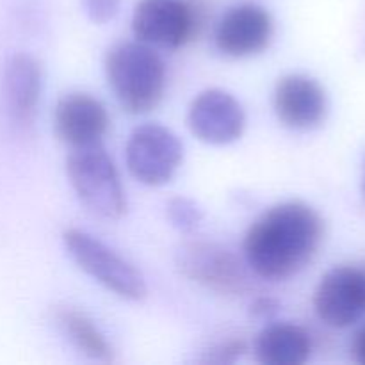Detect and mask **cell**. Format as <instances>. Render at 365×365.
<instances>
[{
    "label": "cell",
    "instance_id": "obj_1",
    "mask_svg": "<svg viewBox=\"0 0 365 365\" xmlns=\"http://www.w3.org/2000/svg\"><path fill=\"white\" fill-rule=\"evenodd\" d=\"M323 239L324 221L314 207L305 202L278 203L246 232L245 262L264 280H287L312 262Z\"/></svg>",
    "mask_w": 365,
    "mask_h": 365
},
{
    "label": "cell",
    "instance_id": "obj_2",
    "mask_svg": "<svg viewBox=\"0 0 365 365\" xmlns=\"http://www.w3.org/2000/svg\"><path fill=\"white\" fill-rule=\"evenodd\" d=\"M106 75L114 96L127 113L145 114L155 109L166 91V64L153 46L123 41L106 56Z\"/></svg>",
    "mask_w": 365,
    "mask_h": 365
},
{
    "label": "cell",
    "instance_id": "obj_3",
    "mask_svg": "<svg viewBox=\"0 0 365 365\" xmlns=\"http://www.w3.org/2000/svg\"><path fill=\"white\" fill-rule=\"evenodd\" d=\"M66 173L82 205L103 220H121L127 212V195L120 173L102 143L71 148Z\"/></svg>",
    "mask_w": 365,
    "mask_h": 365
},
{
    "label": "cell",
    "instance_id": "obj_4",
    "mask_svg": "<svg viewBox=\"0 0 365 365\" xmlns=\"http://www.w3.org/2000/svg\"><path fill=\"white\" fill-rule=\"evenodd\" d=\"M63 242L71 260L118 298L139 302L146 296L148 289L138 267L98 237L78 228H68Z\"/></svg>",
    "mask_w": 365,
    "mask_h": 365
},
{
    "label": "cell",
    "instance_id": "obj_5",
    "mask_svg": "<svg viewBox=\"0 0 365 365\" xmlns=\"http://www.w3.org/2000/svg\"><path fill=\"white\" fill-rule=\"evenodd\" d=\"M177 266L185 278L217 294L242 296L252 289L248 264L216 242H184L177 252Z\"/></svg>",
    "mask_w": 365,
    "mask_h": 365
},
{
    "label": "cell",
    "instance_id": "obj_6",
    "mask_svg": "<svg viewBox=\"0 0 365 365\" xmlns=\"http://www.w3.org/2000/svg\"><path fill=\"white\" fill-rule=\"evenodd\" d=\"M184 160L178 135L159 123H146L128 135L125 163L135 180L150 187L168 184Z\"/></svg>",
    "mask_w": 365,
    "mask_h": 365
},
{
    "label": "cell",
    "instance_id": "obj_7",
    "mask_svg": "<svg viewBox=\"0 0 365 365\" xmlns=\"http://www.w3.org/2000/svg\"><path fill=\"white\" fill-rule=\"evenodd\" d=\"M198 11L185 0H141L132 14L138 41L153 48H180L198 29Z\"/></svg>",
    "mask_w": 365,
    "mask_h": 365
},
{
    "label": "cell",
    "instance_id": "obj_8",
    "mask_svg": "<svg viewBox=\"0 0 365 365\" xmlns=\"http://www.w3.org/2000/svg\"><path fill=\"white\" fill-rule=\"evenodd\" d=\"M314 310L327 327L349 328L365 316V273L362 264L327 271L314 292Z\"/></svg>",
    "mask_w": 365,
    "mask_h": 365
},
{
    "label": "cell",
    "instance_id": "obj_9",
    "mask_svg": "<svg viewBox=\"0 0 365 365\" xmlns=\"http://www.w3.org/2000/svg\"><path fill=\"white\" fill-rule=\"evenodd\" d=\"M43 95V68L29 53H14L6 63L0 84V102L6 120L18 132L34 128Z\"/></svg>",
    "mask_w": 365,
    "mask_h": 365
},
{
    "label": "cell",
    "instance_id": "obj_10",
    "mask_svg": "<svg viewBox=\"0 0 365 365\" xmlns=\"http://www.w3.org/2000/svg\"><path fill=\"white\" fill-rule=\"evenodd\" d=\"M187 125L202 143L225 146L242 138L246 113L241 102L225 89H205L189 106Z\"/></svg>",
    "mask_w": 365,
    "mask_h": 365
},
{
    "label": "cell",
    "instance_id": "obj_11",
    "mask_svg": "<svg viewBox=\"0 0 365 365\" xmlns=\"http://www.w3.org/2000/svg\"><path fill=\"white\" fill-rule=\"evenodd\" d=\"M274 36V21L267 9L257 4H237L217 21L214 45L223 56L245 59L262 53Z\"/></svg>",
    "mask_w": 365,
    "mask_h": 365
},
{
    "label": "cell",
    "instance_id": "obj_12",
    "mask_svg": "<svg viewBox=\"0 0 365 365\" xmlns=\"http://www.w3.org/2000/svg\"><path fill=\"white\" fill-rule=\"evenodd\" d=\"M273 109L284 127L314 130L328 116V95L314 77L291 73L274 86Z\"/></svg>",
    "mask_w": 365,
    "mask_h": 365
},
{
    "label": "cell",
    "instance_id": "obj_13",
    "mask_svg": "<svg viewBox=\"0 0 365 365\" xmlns=\"http://www.w3.org/2000/svg\"><path fill=\"white\" fill-rule=\"evenodd\" d=\"M106 106L88 93H68L53 109V130L70 148L98 145L109 130Z\"/></svg>",
    "mask_w": 365,
    "mask_h": 365
},
{
    "label": "cell",
    "instance_id": "obj_14",
    "mask_svg": "<svg viewBox=\"0 0 365 365\" xmlns=\"http://www.w3.org/2000/svg\"><path fill=\"white\" fill-rule=\"evenodd\" d=\"M253 351L264 365H302L310 359L312 339L298 324L273 323L257 335Z\"/></svg>",
    "mask_w": 365,
    "mask_h": 365
},
{
    "label": "cell",
    "instance_id": "obj_15",
    "mask_svg": "<svg viewBox=\"0 0 365 365\" xmlns=\"http://www.w3.org/2000/svg\"><path fill=\"white\" fill-rule=\"evenodd\" d=\"M57 327L81 353L96 362H113V348L100 328L81 310L61 307L56 310Z\"/></svg>",
    "mask_w": 365,
    "mask_h": 365
},
{
    "label": "cell",
    "instance_id": "obj_16",
    "mask_svg": "<svg viewBox=\"0 0 365 365\" xmlns=\"http://www.w3.org/2000/svg\"><path fill=\"white\" fill-rule=\"evenodd\" d=\"M168 220L171 221L177 230L192 232L203 220V210L195 200L185 198V196H175L166 205Z\"/></svg>",
    "mask_w": 365,
    "mask_h": 365
},
{
    "label": "cell",
    "instance_id": "obj_17",
    "mask_svg": "<svg viewBox=\"0 0 365 365\" xmlns=\"http://www.w3.org/2000/svg\"><path fill=\"white\" fill-rule=\"evenodd\" d=\"M81 2L89 20L98 25L114 20L121 7V0H81Z\"/></svg>",
    "mask_w": 365,
    "mask_h": 365
},
{
    "label": "cell",
    "instance_id": "obj_18",
    "mask_svg": "<svg viewBox=\"0 0 365 365\" xmlns=\"http://www.w3.org/2000/svg\"><path fill=\"white\" fill-rule=\"evenodd\" d=\"M246 351L245 342L239 341V339H230V341H225L216 344L214 348H210L209 351H205V364H232L237 359H241L242 353Z\"/></svg>",
    "mask_w": 365,
    "mask_h": 365
},
{
    "label": "cell",
    "instance_id": "obj_19",
    "mask_svg": "<svg viewBox=\"0 0 365 365\" xmlns=\"http://www.w3.org/2000/svg\"><path fill=\"white\" fill-rule=\"evenodd\" d=\"M278 312V303L271 298H259L252 305V314L262 319H271Z\"/></svg>",
    "mask_w": 365,
    "mask_h": 365
},
{
    "label": "cell",
    "instance_id": "obj_20",
    "mask_svg": "<svg viewBox=\"0 0 365 365\" xmlns=\"http://www.w3.org/2000/svg\"><path fill=\"white\" fill-rule=\"evenodd\" d=\"M351 355L356 364L365 365V327L360 328L351 341Z\"/></svg>",
    "mask_w": 365,
    "mask_h": 365
},
{
    "label": "cell",
    "instance_id": "obj_21",
    "mask_svg": "<svg viewBox=\"0 0 365 365\" xmlns=\"http://www.w3.org/2000/svg\"><path fill=\"white\" fill-rule=\"evenodd\" d=\"M362 195L365 198V159H364V166H362Z\"/></svg>",
    "mask_w": 365,
    "mask_h": 365
},
{
    "label": "cell",
    "instance_id": "obj_22",
    "mask_svg": "<svg viewBox=\"0 0 365 365\" xmlns=\"http://www.w3.org/2000/svg\"><path fill=\"white\" fill-rule=\"evenodd\" d=\"M362 267H364V273H365V262L362 264Z\"/></svg>",
    "mask_w": 365,
    "mask_h": 365
}]
</instances>
